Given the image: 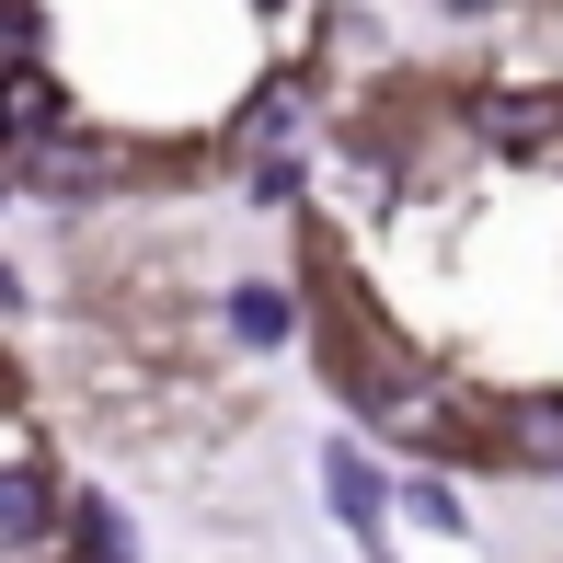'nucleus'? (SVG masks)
Segmentation results:
<instances>
[{
	"instance_id": "obj_1",
	"label": "nucleus",
	"mask_w": 563,
	"mask_h": 563,
	"mask_svg": "<svg viewBox=\"0 0 563 563\" xmlns=\"http://www.w3.org/2000/svg\"><path fill=\"white\" fill-rule=\"evenodd\" d=\"M472 126H483L495 150H541L552 126H563V104H552V92H483V104H472Z\"/></svg>"
},
{
	"instance_id": "obj_3",
	"label": "nucleus",
	"mask_w": 563,
	"mask_h": 563,
	"mask_svg": "<svg viewBox=\"0 0 563 563\" xmlns=\"http://www.w3.org/2000/svg\"><path fill=\"white\" fill-rule=\"evenodd\" d=\"M322 483H334L345 529H379V506H391V495H379V472H368V460H356V449H334V460H322Z\"/></svg>"
},
{
	"instance_id": "obj_7",
	"label": "nucleus",
	"mask_w": 563,
	"mask_h": 563,
	"mask_svg": "<svg viewBox=\"0 0 563 563\" xmlns=\"http://www.w3.org/2000/svg\"><path fill=\"white\" fill-rule=\"evenodd\" d=\"M230 322H242V334H288L299 311H288V299H276V288H242V299H230Z\"/></svg>"
},
{
	"instance_id": "obj_8",
	"label": "nucleus",
	"mask_w": 563,
	"mask_h": 563,
	"mask_svg": "<svg viewBox=\"0 0 563 563\" xmlns=\"http://www.w3.org/2000/svg\"><path fill=\"white\" fill-rule=\"evenodd\" d=\"M518 438L541 449V460H563V402H529V415H518Z\"/></svg>"
},
{
	"instance_id": "obj_9",
	"label": "nucleus",
	"mask_w": 563,
	"mask_h": 563,
	"mask_svg": "<svg viewBox=\"0 0 563 563\" xmlns=\"http://www.w3.org/2000/svg\"><path fill=\"white\" fill-rule=\"evenodd\" d=\"M449 12H495V0H449Z\"/></svg>"
},
{
	"instance_id": "obj_4",
	"label": "nucleus",
	"mask_w": 563,
	"mask_h": 563,
	"mask_svg": "<svg viewBox=\"0 0 563 563\" xmlns=\"http://www.w3.org/2000/svg\"><path fill=\"white\" fill-rule=\"evenodd\" d=\"M0 518H12V541H46V472H35V460H12V483H0Z\"/></svg>"
},
{
	"instance_id": "obj_5",
	"label": "nucleus",
	"mask_w": 563,
	"mask_h": 563,
	"mask_svg": "<svg viewBox=\"0 0 563 563\" xmlns=\"http://www.w3.org/2000/svg\"><path fill=\"white\" fill-rule=\"evenodd\" d=\"M46 126H58V81H46V69H23V81H12V139L35 150Z\"/></svg>"
},
{
	"instance_id": "obj_6",
	"label": "nucleus",
	"mask_w": 563,
	"mask_h": 563,
	"mask_svg": "<svg viewBox=\"0 0 563 563\" xmlns=\"http://www.w3.org/2000/svg\"><path fill=\"white\" fill-rule=\"evenodd\" d=\"M69 529H81V563H126V518H115V506H81Z\"/></svg>"
},
{
	"instance_id": "obj_2",
	"label": "nucleus",
	"mask_w": 563,
	"mask_h": 563,
	"mask_svg": "<svg viewBox=\"0 0 563 563\" xmlns=\"http://www.w3.org/2000/svg\"><path fill=\"white\" fill-rule=\"evenodd\" d=\"M23 185H35V196H104V162H92V150H23Z\"/></svg>"
}]
</instances>
